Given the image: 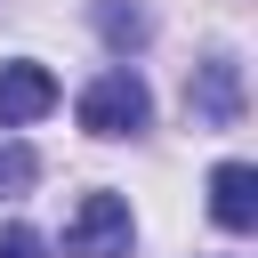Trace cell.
Here are the masks:
<instances>
[{
  "label": "cell",
  "mask_w": 258,
  "mask_h": 258,
  "mask_svg": "<svg viewBox=\"0 0 258 258\" xmlns=\"http://www.w3.org/2000/svg\"><path fill=\"white\" fill-rule=\"evenodd\" d=\"M40 177V161H32V145H0V194H24Z\"/></svg>",
  "instance_id": "6"
},
{
  "label": "cell",
  "mask_w": 258,
  "mask_h": 258,
  "mask_svg": "<svg viewBox=\"0 0 258 258\" xmlns=\"http://www.w3.org/2000/svg\"><path fill=\"white\" fill-rule=\"evenodd\" d=\"M185 113H194L202 129H234V121H242V64H234L226 48L194 64V89H185Z\"/></svg>",
  "instance_id": "3"
},
{
  "label": "cell",
  "mask_w": 258,
  "mask_h": 258,
  "mask_svg": "<svg viewBox=\"0 0 258 258\" xmlns=\"http://www.w3.org/2000/svg\"><path fill=\"white\" fill-rule=\"evenodd\" d=\"M129 234H137V218L121 194H81V210L64 226V258H129Z\"/></svg>",
  "instance_id": "2"
},
{
  "label": "cell",
  "mask_w": 258,
  "mask_h": 258,
  "mask_svg": "<svg viewBox=\"0 0 258 258\" xmlns=\"http://www.w3.org/2000/svg\"><path fill=\"white\" fill-rule=\"evenodd\" d=\"M97 24H105L113 48H137V40H145V16H137V8H97Z\"/></svg>",
  "instance_id": "7"
},
{
  "label": "cell",
  "mask_w": 258,
  "mask_h": 258,
  "mask_svg": "<svg viewBox=\"0 0 258 258\" xmlns=\"http://www.w3.org/2000/svg\"><path fill=\"white\" fill-rule=\"evenodd\" d=\"M56 105V73L48 64H0V129H24Z\"/></svg>",
  "instance_id": "5"
},
{
  "label": "cell",
  "mask_w": 258,
  "mask_h": 258,
  "mask_svg": "<svg viewBox=\"0 0 258 258\" xmlns=\"http://www.w3.org/2000/svg\"><path fill=\"white\" fill-rule=\"evenodd\" d=\"M210 218H218L226 234H250V226H258V169H250V161H218V169H210Z\"/></svg>",
  "instance_id": "4"
},
{
  "label": "cell",
  "mask_w": 258,
  "mask_h": 258,
  "mask_svg": "<svg viewBox=\"0 0 258 258\" xmlns=\"http://www.w3.org/2000/svg\"><path fill=\"white\" fill-rule=\"evenodd\" d=\"M0 258H48V234H32V226H0Z\"/></svg>",
  "instance_id": "8"
},
{
  "label": "cell",
  "mask_w": 258,
  "mask_h": 258,
  "mask_svg": "<svg viewBox=\"0 0 258 258\" xmlns=\"http://www.w3.org/2000/svg\"><path fill=\"white\" fill-rule=\"evenodd\" d=\"M153 121V89L129 73V64H105L89 89H81V129L89 137H137Z\"/></svg>",
  "instance_id": "1"
}]
</instances>
